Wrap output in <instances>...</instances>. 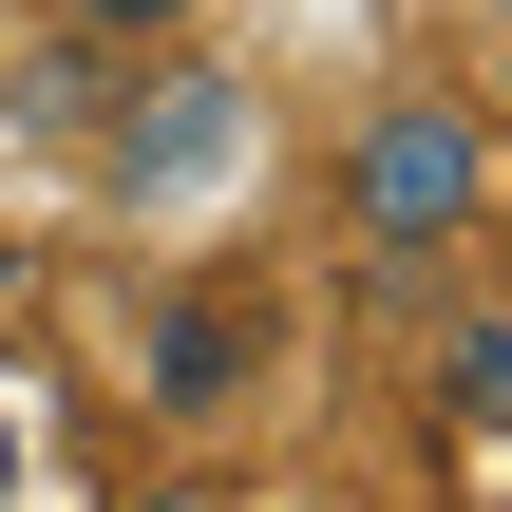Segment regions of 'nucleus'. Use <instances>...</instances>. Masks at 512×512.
<instances>
[{
    "label": "nucleus",
    "mask_w": 512,
    "mask_h": 512,
    "mask_svg": "<svg viewBox=\"0 0 512 512\" xmlns=\"http://www.w3.org/2000/svg\"><path fill=\"white\" fill-rule=\"evenodd\" d=\"M133 361H152V399H171V418H209V399L247 380V323H228V304H152V342H133Z\"/></svg>",
    "instance_id": "3"
},
{
    "label": "nucleus",
    "mask_w": 512,
    "mask_h": 512,
    "mask_svg": "<svg viewBox=\"0 0 512 512\" xmlns=\"http://www.w3.org/2000/svg\"><path fill=\"white\" fill-rule=\"evenodd\" d=\"M437 399H456L475 437H512V304H456V323H437Z\"/></svg>",
    "instance_id": "4"
},
{
    "label": "nucleus",
    "mask_w": 512,
    "mask_h": 512,
    "mask_svg": "<svg viewBox=\"0 0 512 512\" xmlns=\"http://www.w3.org/2000/svg\"><path fill=\"white\" fill-rule=\"evenodd\" d=\"M76 38H190V0H57Z\"/></svg>",
    "instance_id": "5"
},
{
    "label": "nucleus",
    "mask_w": 512,
    "mask_h": 512,
    "mask_svg": "<svg viewBox=\"0 0 512 512\" xmlns=\"http://www.w3.org/2000/svg\"><path fill=\"white\" fill-rule=\"evenodd\" d=\"M0 512H19V418H0Z\"/></svg>",
    "instance_id": "8"
},
{
    "label": "nucleus",
    "mask_w": 512,
    "mask_h": 512,
    "mask_svg": "<svg viewBox=\"0 0 512 512\" xmlns=\"http://www.w3.org/2000/svg\"><path fill=\"white\" fill-rule=\"evenodd\" d=\"M494 95H437V76H399V95H361V133H342V228L380 247V266H437V247H475V209H494Z\"/></svg>",
    "instance_id": "2"
},
{
    "label": "nucleus",
    "mask_w": 512,
    "mask_h": 512,
    "mask_svg": "<svg viewBox=\"0 0 512 512\" xmlns=\"http://www.w3.org/2000/svg\"><path fill=\"white\" fill-rule=\"evenodd\" d=\"M475 95H494V133H512V19H494V57H475Z\"/></svg>",
    "instance_id": "6"
},
{
    "label": "nucleus",
    "mask_w": 512,
    "mask_h": 512,
    "mask_svg": "<svg viewBox=\"0 0 512 512\" xmlns=\"http://www.w3.org/2000/svg\"><path fill=\"white\" fill-rule=\"evenodd\" d=\"M209 512H323V494H209Z\"/></svg>",
    "instance_id": "7"
},
{
    "label": "nucleus",
    "mask_w": 512,
    "mask_h": 512,
    "mask_svg": "<svg viewBox=\"0 0 512 512\" xmlns=\"http://www.w3.org/2000/svg\"><path fill=\"white\" fill-rule=\"evenodd\" d=\"M95 190H114L133 247H209V228L266 190V95H247L228 57H152V76L114 95V133H95Z\"/></svg>",
    "instance_id": "1"
}]
</instances>
